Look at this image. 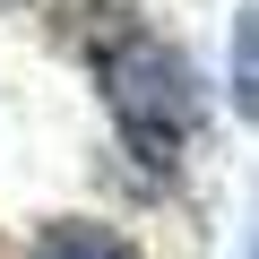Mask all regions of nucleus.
Returning <instances> with one entry per match:
<instances>
[{"mask_svg": "<svg viewBox=\"0 0 259 259\" xmlns=\"http://www.w3.org/2000/svg\"><path fill=\"white\" fill-rule=\"evenodd\" d=\"M95 78H104V112L121 130V147L147 173H173L182 147L199 139V121H207V78L190 69V52L156 26H121L104 44Z\"/></svg>", "mask_w": 259, "mask_h": 259, "instance_id": "nucleus-1", "label": "nucleus"}, {"mask_svg": "<svg viewBox=\"0 0 259 259\" xmlns=\"http://www.w3.org/2000/svg\"><path fill=\"white\" fill-rule=\"evenodd\" d=\"M26 259H139V242L121 225H104V216H52Z\"/></svg>", "mask_w": 259, "mask_h": 259, "instance_id": "nucleus-2", "label": "nucleus"}, {"mask_svg": "<svg viewBox=\"0 0 259 259\" xmlns=\"http://www.w3.org/2000/svg\"><path fill=\"white\" fill-rule=\"evenodd\" d=\"M233 104L259 121V9H242V26H233Z\"/></svg>", "mask_w": 259, "mask_h": 259, "instance_id": "nucleus-3", "label": "nucleus"}, {"mask_svg": "<svg viewBox=\"0 0 259 259\" xmlns=\"http://www.w3.org/2000/svg\"><path fill=\"white\" fill-rule=\"evenodd\" d=\"M0 9H18V0H0Z\"/></svg>", "mask_w": 259, "mask_h": 259, "instance_id": "nucleus-4", "label": "nucleus"}, {"mask_svg": "<svg viewBox=\"0 0 259 259\" xmlns=\"http://www.w3.org/2000/svg\"><path fill=\"white\" fill-rule=\"evenodd\" d=\"M250 259H259V250H250Z\"/></svg>", "mask_w": 259, "mask_h": 259, "instance_id": "nucleus-5", "label": "nucleus"}]
</instances>
